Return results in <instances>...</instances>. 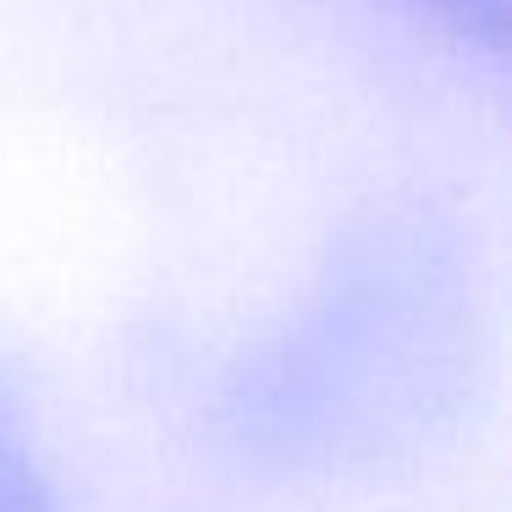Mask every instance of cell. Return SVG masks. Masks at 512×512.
<instances>
[{
    "label": "cell",
    "instance_id": "6da1fadb",
    "mask_svg": "<svg viewBox=\"0 0 512 512\" xmlns=\"http://www.w3.org/2000/svg\"><path fill=\"white\" fill-rule=\"evenodd\" d=\"M0 512H56V490H50V468L39 457L28 386L6 358H0Z\"/></svg>",
    "mask_w": 512,
    "mask_h": 512
},
{
    "label": "cell",
    "instance_id": "7a4b0ae2",
    "mask_svg": "<svg viewBox=\"0 0 512 512\" xmlns=\"http://www.w3.org/2000/svg\"><path fill=\"white\" fill-rule=\"evenodd\" d=\"M419 17H430L441 34H452L457 45L501 56L507 50V23H512V0H408Z\"/></svg>",
    "mask_w": 512,
    "mask_h": 512
}]
</instances>
